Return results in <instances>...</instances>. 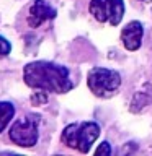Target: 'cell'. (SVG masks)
<instances>
[{"instance_id": "6da1fadb", "label": "cell", "mask_w": 152, "mask_h": 156, "mask_svg": "<svg viewBox=\"0 0 152 156\" xmlns=\"http://www.w3.org/2000/svg\"><path fill=\"white\" fill-rule=\"evenodd\" d=\"M25 83L33 90H41L46 93H69L74 88L69 70L64 65L46 60L31 62L23 70Z\"/></svg>"}, {"instance_id": "7a4b0ae2", "label": "cell", "mask_w": 152, "mask_h": 156, "mask_svg": "<svg viewBox=\"0 0 152 156\" xmlns=\"http://www.w3.org/2000/svg\"><path fill=\"white\" fill-rule=\"evenodd\" d=\"M98 136H100V125L97 122L85 120L67 125L62 130L61 140L69 148H74L80 153H88Z\"/></svg>"}, {"instance_id": "3957f363", "label": "cell", "mask_w": 152, "mask_h": 156, "mask_svg": "<svg viewBox=\"0 0 152 156\" xmlns=\"http://www.w3.org/2000/svg\"><path fill=\"white\" fill-rule=\"evenodd\" d=\"M87 85L95 96L108 98L121 86V75L111 68L95 67L88 72Z\"/></svg>"}, {"instance_id": "277c9868", "label": "cell", "mask_w": 152, "mask_h": 156, "mask_svg": "<svg viewBox=\"0 0 152 156\" xmlns=\"http://www.w3.org/2000/svg\"><path fill=\"white\" fill-rule=\"evenodd\" d=\"M38 125H39V115L28 114L21 119L15 120V124L10 127V140L15 145L23 146V148H31L38 141Z\"/></svg>"}, {"instance_id": "5b68a950", "label": "cell", "mask_w": 152, "mask_h": 156, "mask_svg": "<svg viewBox=\"0 0 152 156\" xmlns=\"http://www.w3.org/2000/svg\"><path fill=\"white\" fill-rule=\"evenodd\" d=\"M88 10L100 23L118 26L124 16V0H90Z\"/></svg>"}, {"instance_id": "8992f818", "label": "cell", "mask_w": 152, "mask_h": 156, "mask_svg": "<svg viewBox=\"0 0 152 156\" xmlns=\"http://www.w3.org/2000/svg\"><path fill=\"white\" fill-rule=\"evenodd\" d=\"M56 18V10L46 0H34L28 12V24L31 28H39L44 21Z\"/></svg>"}, {"instance_id": "52a82bcc", "label": "cell", "mask_w": 152, "mask_h": 156, "mask_svg": "<svg viewBox=\"0 0 152 156\" xmlns=\"http://www.w3.org/2000/svg\"><path fill=\"white\" fill-rule=\"evenodd\" d=\"M142 34H144V28H142L141 21H131L121 29V41L127 51L134 52L141 47Z\"/></svg>"}, {"instance_id": "ba28073f", "label": "cell", "mask_w": 152, "mask_h": 156, "mask_svg": "<svg viewBox=\"0 0 152 156\" xmlns=\"http://www.w3.org/2000/svg\"><path fill=\"white\" fill-rule=\"evenodd\" d=\"M13 115H15V106L12 102L0 101V133L7 129V125L13 119Z\"/></svg>"}, {"instance_id": "9c48e42d", "label": "cell", "mask_w": 152, "mask_h": 156, "mask_svg": "<svg viewBox=\"0 0 152 156\" xmlns=\"http://www.w3.org/2000/svg\"><path fill=\"white\" fill-rule=\"evenodd\" d=\"M152 102V96L147 98V91H139L136 93L134 98H132V102H131V111L132 112H139L144 106L150 104Z\"/></svg>"}, {"instance_id": "30bf717a", "label": "cell", "mask_w": 152, "mask_h": 156, "mask_svg": "<svg viewBox=\"0 0 152 156\" xmlns=\"http://www.w3.org/2000/svg\"><path fill=\"white\" fill-rule=\"evenodd\" d=\"M10 51H12V44H10L3 36H0V58L7 57L10 54Z\"/></svg>"}, {"instance_id": "8fae6325", "label": "cell", "mask_w": 152, "mask_h": 156, "mask_svg": "<svg viewBox=\"0 0 152 156\" xmlns=\"http://www.w3.org/2000/svg\"><path fill=\"white\" fill-rule=\"evenodd\" d=\"M48 101V96H46V91H41V90H38V93H34V94L31 96V102L33 104H44V102Z\"/></svg>"}, {"instance_id": "7c38bea8", "label": "cell", "mask_w": 152, "mask_h": 156, "mask_svg": "<svg viewBox=\"0 0 152 156\" xmlns=\"http://www.w3.org/2000/svg\"><path fill=\"white\" fill-rule=\"evenodd\" d=\"M95 154H106V156L111 154V146H110V143H108V141H103V143L95 150Z\"/></svg>"}]
</instances>
